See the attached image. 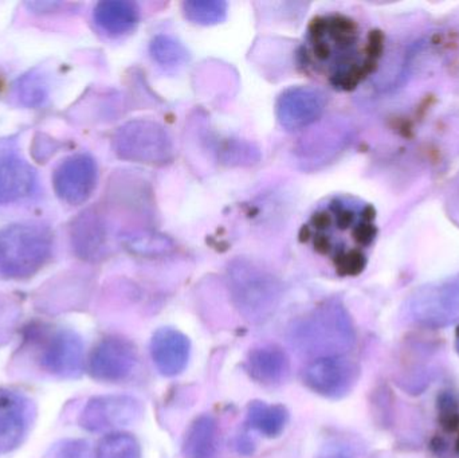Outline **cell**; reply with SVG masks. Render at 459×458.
Masks as SVG:
<instances>
[{"mask_svg":"<svg viewBox=\"0 0 459 458\" xmlns=\"http://www.w3.org/2000/svg\"><path fill=\"white\" fill-rule=\"evenodd\" d=\"M359 378V367L347 355L313 359L304 370V384L328 400L347 397Z\"/></svg>","mask_w":459,"mask_h":458,"instance_id":"cell-9","label":"cell"},{"mask_svg":"<svg viewBox=\"0 0 459 458\" xmlns=\"http://www.w3.org/2000/svg\"><path fill=\"white\" fill-rule=\"evenodd\" d=\"M113 147L118 158L136 163L160 166L174 156L169 132L150 120H134L121 126L116 132Z\"/></svg>","mask_w":459,"mask_h":458,"instance_id":"cell-6","label":"cell"},{"mask_svg":"<svg viewBox=\"0 0 459 458\" xmlns=\"http://www.w3.org/2000/svg\"><path fill=\"white\" fill-rule=\"evenodd\" d=\"M94 458H142V446L134 436L113 432L97 444Z\"/></svg>","mask_w":459,"mask_h":458,"instance_id":"cell-21","label":"cell"},{"mask_svg":"<svg viewBox=\"0 0 459 458\" xmlns=\"http://www.w3.org/2000/svg\"><path fill=\"white\" fill-rule=\"evenodd\" d=\"M246 422L251 429L266 438L282 435L289 422V411L283 405H270L264 401H253L246 411Z\"/></svg>","mask_w":459,"mask_h":458,"instance_id":"cell-20","label":"cell"},{"mask_svg":"<svg viewBox=\"0 0 459 458\" xmlns=\"http://www.w3.org/2000/svg\"><path fill=\"white\" fill-rule=\"evenodd\" d=\"M325 107V94L318 89L307 86L288 89L277 101L278 121L288 131H299L316 123Z\"/></svg>","mask_w":459,"mask_h":458,"instance_id":"cell-13","label":"cell"},{"mask_svg":"<svg viewBox=\"0 0 459 458\" xmlns=\"http://www.w3.org/2000/svg\"><path fill=\"white\" fill-rule=\"evenodd\" d=\"M385 34L351 16L328 13L310 22L299 51L301 69L332 88L355 91L379 67Z\"/></svg>","mask_w":459,"mask_h":458,"instance_id":"cell-1","label":"cell"},{"mask_svg":"<svg viewBox=\"0 0 459 458\" xmlns=\"http://www.w3.org/2000/svg\"><path fill=\"white\" fill-rule=\"evenodd\" d=\"M53 252V236L42 225L19 223L0 229V279L23 280L45 266Z\"/></svg>","mask_w":459,"mask_h":458,"instance_id":"cell-4","label":"cell"},{"mask_svg":"<svg viewBox=\"0 0 459 458\" xmlns=\"http://www.w3.org/2000/svg\"><path fill=\"white\" fill-rule=\"evenodd\" d=\"M86 454L88 444L85 441L66 440L56 445L48 458H86Z\"/></svg>","mask_w":459,"mask_h":458,"instance_id":"cell-25","label":"cell"},{"mask_svg":"<svg viewBox=\"0 0 459 458\" xmlns=\"http://www.w3.org/2000/svg\"><path fill=\"white\" fill-rule=\"evenodd\" d=\"M186 18L202 26H212L225 21L228 3L222 0H191L183 3Z\"/></svg>","mask_w":459,"mask_h":458,"instance_id":"cell-22","label":"cell"},{"mask_svg":"<svg viewBox=\"0 0 459 458\" xmlns=\"http://www.w3.org/2000/svg\"><path fill=\"white\" fill-rule=\"evenodd\" d=\"M32 421L29 398L13 389H0V454L21 445Z\"/></svg>","mask_w":459,"mask_h":458,"instance_id":"cell-14","label":"cell"},{"mask_svg":"<svg viewBox=\"0 0 459 458\" xmlns=\"http://www.w3.org/2000/svg\"><path fill=\"white\" fill-rule=\"evenodd\" d=\"M39 363L46 373L62 379H74L82 374V339L70 330L46 331L39 336Z\"/></svg>","mask_w":459,"mask_h":458,"instance_id":"cell-8","label":"cell"},{"mask_svg":"<svg viewBox=\"0 0 459 458\" xmlns=\"http://www.w3.org/2000/svg\"><path fill=\"white\" fill-rule=\"evenodd\" d=\"M136 363V346L128 339L113 336L102 339L91 350L88 359V371L96 381L118 384L131 376Z\"/></svg>","mask_w":459,"mask_h":458,"instance_id":"cell-11","label":"cell"},{"mask_svg":"<svg viewBox=\"0 0 459 458\" xmlns=\"http://www.w3.org/2000/svg\"><path fill=\"white\" fill-rule=\"evenodd\" d=\"M143 416L144 406L132 395H100L86 403L80 416V425L86 432L113 433V430L137 424Z\"/></svg>","mask_w":459,"mask_h":458,"instance_id":"cell-7","label":"cell"},{"mask_svg":"<svg viewBox=\"0 0 459 458\" xmlns=\"http://www.w3.org/2000/svg\"><path fill=\"white\" fill-rule=\"evenodd\" d=\"M377 210L350 195L333 196L302 226L299 238L329 261L339 276H359L377 242Z\"/></svg>","mask_w":459,"mask_h":458,"instance_id":"cell-2","label":"cell"},{"mask_svg":"<svg viewBox=\"0 0 459 458\" xmlns=\"http://www.w3.org/2000/svg\"><path fill=\"white\" fill-rule=\"evenodd\" d=\"M99 179L96 161L89 155L70 156L54 172L53 185L56 195L66 203H85Z\"/></svg>","mask_w":459,"mask_h":458,"instance_id":"cell-12","label":"cell"},{"mask_svg":"<svg viewBox=\"0 0 459 458\" xmlns=\"http://www.w3.org/2000/svg\"><path fill=\"white\" fill-rule=\"evenodd\" d=\"M245 370L256 384L277 386L288 378L290 359L280 346L266 344L248 352Z\"/></svg>","mask_w":459,"mask_h":458,"instance_id":"cell-17","label":"cell"},{"mask_svg":"<svg viewBox=\"0 0 459 458\" xmlns=\"http://www.w3.org/2000/svg\"><path fill=\"white\" fill-rule=\"evenodd\" d=\"M218 448V424L209 414L194 419L186 432L182 452L185 458H212Z\"/></svg>","mask_w":459,"mask_h":458,"instance_id":"cell-19","label":"cell"},{"mask_svg":"<svg viewBox=\"0 0 459 458\" xmlns=\"http://www.w3.org/2000/svg\"><path fill=\"white\" fill-rule=\"evenodd\" d=\"M37 187V174L16 153H0V204L29 198Z\"/></svg>","mask_w":459,"mask_h":458,"instance_id":"cell-16","label":"cell"},{"mask_svg":"<svg viewBox=\"0 0 459 458\" xmlns=\"http://www.w3.org/2000/svg\"><path fill=\"white\" fill-rule=\"evenodd\" d=\"M16 97L22 104L27 105V107L39 105L46 99V88L42 80L35 75L23 78L16 89Z\"/></svg>","mask_w":459,"mask_h":458,"instance_id":"cell-24","label":"cell"},{"mask_svg":"<svg viewBox=\"0 0 459 458\" xmlns=\"http://www.w3.org/2000/svg\"><path fill=\"white\" fill-rule=\"evenodd\" d=\"M289 341L299 354L313 359L347 355L355 347V327L339 301H328L293 323Z\"/></svg>","mask_w":459,"mask_h":458,"instance_id":"cell-3","label":"cell"},{"mask_svg":"<svg viewBox=\"0 0 459 458\" xmlns=\"http://www.w3.org/2000/svg\"><path fill=\"white\" fill-rule=\"evenodd\" d=\"M191 355V341L175 328H160L151 341V357L161 376L167 378L180 376L187 367Z\"/></svg>","mask_w":459,"mask_h":458,"instance_id":"cell-15","label":"cell"},{"mask_svg":"<svg viewBox=\"0 0 459 458\" xmlns=\"http://www.w3.org/2000/svg\"><path fill=\"white\" fill-rule=\"evenodd\" d=\"M409 315L418 324L444 328L459 322V281L418 290L409 301Z\"/></svg>","mask_w":459,"mask_h":458,"instance_id":"cell-10","label":"cell"},{"mask_svg":"<svg viewBox=\"0 0 459 458\" xmlns=\"http://www.w3.org/2000/svg\"><path fill=\"white\" fill-rule=\"evenodd\" d=\"M455 346H457V351L459 354V328L457 330V338H455Z\"/></svg>","mask_w":459,"mask_h":458,"instance_id":"cell-27","label":"cell"},{"mask_svg":"<svg viewBox=\"0 0 459 458\" xmlns=\"http://www.w3.org/2000/svg\"><path fill=\"white\" fill-rule=\"evenodd\" d=\"M320 458H350L345 454H342V452H333V454H328L326 456Z\"/></svg>","mask_w":459,"mask_h":458,"instance_id":"cell-26","label":"cell"},{"mask_svg":"<svg viewBox=\"0 0 459 458\" xmlns=\"http://www.w3.org/2000/svg\"><path fill=\"white\" fill-rule=\"evenodd\" d=\"M151 54L160 66L175 69L187 62L188 51L179 40L169 35H158L151 43Z\"/></svg>","mask_w":459,"mask_h":458,"instance_id":"cell-23","label":"cell"},{"mask_svg":"<svg viewBox=\"0 0 459 458\" xmlns=\"http://www.w3.org/2000/svg\"><path fill=\"white\" fill-rule=\"evenodd\" d=\"M230 289L243 319L259 324L274 315L281 298L280 282L250 264L239 263L230 271Z\"/></svg>","mask_w":459,"mask_h":458,"instance_id":"cell-5","label":"cell"},{"mask_svg":"<svg viewBox=\"0 0 459 458\" xmlns=\"http://www.w3.org/2000/svg\"><path fill=\"white\" fill-rule=\"evenodd\" d=\"M140 10L136 3L126 0H108L94 8V22L110 37H120L139 23Z\"/></svg>","mask_w":459,"mask_h":458,"instance_id":"cell-18","label":"cell"}]
</instances>
